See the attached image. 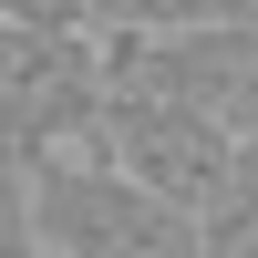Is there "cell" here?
<instances>
[{"label": "cell", "mask_w": 258, "mask_h": 258, "mask_svg": "<svg viewBox=\"0 0 258 258\" xmlns=\"http://www.w3.org/2000/svg\"><path fill=\"white\" fill-rule=\"evenodd\" d=\"M11 176L31 186V227L52 258H207V217L124 176L114 155H73V165L11 155Z\"/></svg>", "instance_id": "cell-1"}, {"label": "cell", "mask_w": 258, "mask_h": 258, "mask_svg": "<svg viewBox=\"0 0 258 258\" xmlns=\"http://www.w3.org/2000/svg\"><path fill=\"white\" fill-rule=\"evenodd\" d=\"M0 103H11V155L21 165L114 155V52H103V31H11Z\"/></svg>", "instance_id": "cell-2"}, {"label": "cell", "mask_w": 258, "mask_h": 258, "mask_svg": "<svg viewBox=\"0 0 258 258\" xmlns=\"http://www.w3.org/2000/svg\"><path fill=\"white\" fill-rule=\"evenodd\" d=\"M238 155H248V135H227V124L197 114V103L114 93V165H124V176H145L155 197H176V207H197V217H207V197L238 176Z\"/></svg>", "instance_id": "cell-3"}, {"label": "cell", "mask_w": 258, "mask_h": 258, "mask_svg": "<svg viewBox=\"0 0 258 258\" xmlns=\"http://www.w3.org/2000/svg\"><path fill=\"white\" fill-rule=\"evenodd\" d=\"M238 11H258V0H93V31L155 41V31H197V21H238Z\"/></svg>", "instance_id": "cell-4"}, {"label": "cell", "mask_w": 258, "mask_h": 258, "mask_svg": "<svg viewBox=\"0 0 258 258\" xmlns=\"http://www.w3.org/2000/svg\"><path fill=\"white\" fill-rule=\"evenodd\" d=\"M207 258H258V145L238 155V176L207 197Z\"/></svg>", "instance_id": "cell-5"}, {"label": "cell", "mask_w": 258, "mask_h": 258, "mask_svg": "<svg viewBox=\"0 0 258 258\" xmlns=\"http://www.w3.org/2000/svg\"><path fill=\"white\" fill-rule=\"evenodd\" d=\"M11 31H93V0H0Z\"/></svg>", "instance_id": "cell-6"}]
</instances>
